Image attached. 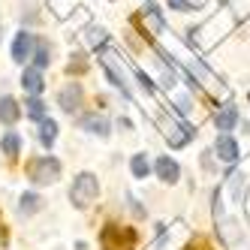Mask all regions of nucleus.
Segmentation results:
<instances>
[{"instance_id":"nucleus-6","label":"nucleus","mask_w":250,"mask_h":250,"mask_svg":"<svg viewBox=\"0 0 250 250\" xmlns=\"http://www.w3.org/2000/svg\"><path fill=\"white\" fill-rule=\"evenodd\" d=\"M154 172H157L160 181H166V184H175L178 178H181V169H178V163H175L172 157H157Z\"/></svg>"},{"instance_id":"nucleus-22","label":"nucleus","mask_w":250,"mask_h":250,"mask_svg":"<svg viewBox=\"0 0 250 250\" xmlns=\"http://www.w3.org/2000/svg\"><path fill=\"white\" fill-rule=\"evenodd\" d=\"M166 3H169L175 12H190V9H193V3H190V0H166Z\"/></svg>"},{"instance_id":"nucleus-12","label":"nucleus","mask_w":250,"mask_h":250,"mask_svg":"<svg viewBox=\"0 0 250 250\" xmlns=\"http://www.w3.org/2000/svg\"><path fill=\"white\" fill-rule=\"evenodd\" d=\"M193 127H190V124H181V127H175V130H169V145L172 148H184L187 145V142L193 139Z\"/></svg>"},{"instance_id":"nucleus-2","label":"nucleus","mask_w":250,"mask_h":250,"mask_svg":"<svg viewBox=\"0 0 250 250\" xmlns=\"http://www.w3.org/2000/svg\"><path fill=\"white\" fill-rule=\"evenodd\" d=\"M27 175H30L33 184H55L61 178V160L40 157V160H33V163L27 166Z\"/></svg>"},{"instance_id":"nucleus-4","label":"nucleus","mask_w":250,"mask_h":250,"mask_svg":"<svg viewBox=\"0 0 250 250\" xmlns=\"http://www.w3.org/2000/svg\"><path fill=\"white\" fill-rule=\"evenodd\" d=\"M214 151H217V157L223 160V163H235V160L241 157L238 142L232 139L229 133H220V136H217V142H214Z\"/></svg>"},{"instance_id":"nucleus-14","label":"nucleus","mask_w":250,"mask_h":250,"mask_svg":"<svg viewBox=\"0 0 250 250\" xmlns=\"http://www.w3.org/2000/svg\"><path fill=\"white\" fill-rule=\"evenodd\" d=\"M0 151H3L6 157H15V154H19V151H21V136L9 130V133H6L3 139H0Z\"/></svg>"},{"instance_id":"nucleus-20","label":"nucleus","mask_w":250,"mask_h":250,"mask_svg":"<svg viewBox=\"0 0 250 250\" xmlns=\"http://www.w3.org/2000/svg\"><path fill=\"white\" fill-rule=\"evenodd\" d=\"M87 42H91V45H103L105 42V30L103 27H91V30H87Z\"/></svg>"},{"instance_id":"nucleus-17","label":"nucleus","mask_w":250,"mask_h":250,"mask_svg":"<svg viewBox=\"0 0 250 250\" xmlns=\"http://www.w3.org/2000/svg\"><path fill=\"white\" fill-rule=\"evenodd\" d=\"M142 15L148 19V24H151V33H163V15H160V9H157L154 3H148L145 9H142Z\"/></svg>"},{"instance_id":"nucleus-11","label":"nucleus","mask_w":250,"mask_h":250,"mask_svg":"<svg viewBox=\"0 0 250 250\" xmlns=\"http://www.w3.org/2000/svg\"><path fill=\"white\" fill-rule=\"evenodd\" d=\"M21 118V105L15 103L12 97H0V124H6V127H12L15 121Z\"/></svg>"},{"instance_id":"nucleus-9","label":"nucleus","mask_w":250,"mask_h":250,"mask_svg":"<svg viewBox=\"0 0 250 250\" xmlns=\"http://www.w3.org/2000/svg\"><path fill=\"white\" fill-rule=\"evenodd\" d=\"M79 127L82 130H87V133H97V136H109V121H105L103 115H94V112H87V115H82L79 118Z\"/></svg>"},{"instance_id":"nucleus-16","label":"nucleus","mask_w":250,"mask_h":250,"mask_svg":"<svg viewBox=\"0 0 250 250\" xmlns=\"http://www.w3.org/2000/svg\"><path fill=\"white\" fill-rule=\"evenodd\" d=\"M42 208V199L37 193H24L21 196V205H19V214H24V217H30V214H37Z\"/></svg>"},{"instance_id":"nucleus-3","label":"nucleus","mask_w":250,"mask_h":250,"mask_svg":"<svg viewBox=\"0 0 250 250\" xmlns=\"http://www.w3.org/2000/svg\"><path fill=\"white\" fill-rule=\"evenodd\" d=\"M33 45H37L33 33L21 30L19 37H15V42H12V61H15V63H27V61L33 58Z\"/></svg>"},{"instance_id":"nucleus-18","label":"nucleus","mask_w":250,"mask_h":250,"mask_svg":"<svg viewBox=\"0 0 250 250\" xmlns=\"http://www.w3.org/2000/svg\"><path fill=\"white\" fill-rule=\"evenodd\" d=\"M24 112H27V118H33V121H42V118H45V103H42L40 97H30V100H24Z\"/></svg>"},{"instance_id":"nucleus-19","label":"nucleus","mask_w":250,"mask_h":250,"mask_svg":"<svg viewBox=\"0 0 250 250\" xmlns=\"http://www.w3.org/2000/svg\"><path fill=\"white\" fill-rule=\"evenodd\" d=\"M130 169H133V175H136V178H148V175H151V163H148V157H145V154H136V157L130 160Z\"/></svg>"},{"instance_id":"nucleus-13","label":"nucleus","mask_w":250,"mask_h":250,"mask_svg":"<svg viewBox=\"0 0 250 250\" xmlns=\"http://www.w3.org/2000/svg\"><path fill=\"white\" fill-rule=\"evenodd\" d=\"M55 139H58V124L51 121V118H42L40 121V142H42L45 148H51V145H55Z\"/></svg>"},{"instance_id":"nucleus-1","label":"nucleus","mask_w":250,"mask_h":250,"mask_svg":"<svg viewBox=\"0 0 250 250\" xmlns=\"http://www.w3.org/2000/svg\"><path fill=\"white\" fill-rule=\"evenodd\" d=\"M100 193V181L94 172H82L76 181H73V190H69V202H73L76 208H87Z\"/></svg>"},{"instance_id":"nucleus-15","label":"nucleus","mask_w":250,"mask_h":250,"mask_svg":"<svg viewBox=\"0 0 250 250\" xmlns=\"http://www.w3.org/2000/svg\"><path fill=\"white\" fill-rule=\"evenodd\" d=\"M33 61H37V69H45L51 63V48L45 40H37V45H33Z\"/></svg>"},{"instance_id":"nucleus-23","label":"nucleus","mask_w":250,"mask_h":250,"mask_svg":"<svg viewBox=\"0 0 250 250\" xmlns=\"http://www.w3.org/2000/svg\"><path fill=\"white\" fill-rule=\"evenodd\" d=\"M76 61H69V73H82L84 69V61H82V55H73Z\"/></svg>"},{"instance_id":"nucleus-10","label":"nucleus","mask_w":250,"mask_h":250,"mask_svg":"<svg viewBox=\"0 0 250 250\" xmlns=\"http://www.w3.org/2000/svg\"><path fill=\"white\" fill-rule=\"evenodd\" d=\"M235 124H238V109H235V105H223V109L214 115V127H217L220 133L235 130Z\"/></svg>"},{"instance_id":"nucleus-21","label":"nucleus","mask_w":250,"mask_h":250,"mask_svg":"<svg viewBox=\"0 0 250 250\" xmlns=\"http://www.w3.org/2000/svg\"><path fill=\"white\" fill-rule=\"evenodd\" d=\"M133 73H136V79H139V84H142V91H145V94H154V82H151V79H148L145 73H142L139 66L133 69Z\"/></svg>"},{"instance_id":"nucleus-7","label":"nucleus","mask_w":250,"mask_h":250,"mask_svg":"<svg viewBox=\"0 0 250 250\" xmlns=\"http://www.w3.org/2000/svg\"><path fill=\"white\" fill-rule=\"evenodd\" d=\"M100 63H103V69H105V76H109V82L118 87V91L124 94V97H127L130 100V91H127V82H124V76L118 73V66H115V61H112V55H109V51H103V58H100Z\"/></svg>"},{"instance_id":"nucleus-24","label":"nucleus","mask_w":250,"mask_h":250,"mask_svg":"<svg viewBox=\"0 0 250 250\" xmlns=\"http://www.w3.org/2000/svg\"><path fill=\"white\" fill-rule=\"evenodd\" d=\"M76 250H87V244H84V241H79V244H76Z\"/></svg>"},{"instance_id":"nucleus-8","label":"nucleus","mask_w":250,"mask_h":250,"mask_svg":"<svg viewBox=\"0 0 250 250\" xmlns=\"http://www.w3.org/2000/svg\"><path fill=\"white\" fill-rule=\"evenodd\" d=\"M21 87H24L30 97H40V94H42V87H45V82H42V69L27 66V69H24V76H21Z\"/></svg>"},{"instance_id":"nucleus-5","label":"nucleus","mask_w":250,"mask_h":250,"mask_svg":"<svg viewBox=\"0 0 250 250\" xmlns=\"http://www.w3.org/2000/svg\"><path fill=\"white\" fill-rule=\"evenodd\" d=\"M58 105H61L63 112H69V115L79 112V105H82V84L69 82V84L63 87V91L58 94Z\"/></svg>"}]
</instances>
